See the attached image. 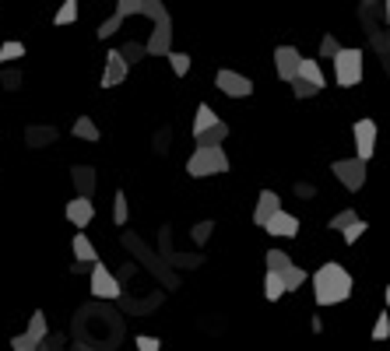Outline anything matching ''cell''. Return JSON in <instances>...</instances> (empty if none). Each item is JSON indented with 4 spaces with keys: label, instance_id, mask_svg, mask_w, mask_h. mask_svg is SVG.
Masks as SVG:
<instances>
[{
    "label": "cell",
    "instance_id": "obj_24",
    "mask_svg": "<svg viewBox=\"0 0 390 351\" xmlns=\"http://www.w3.org/2000/svg\"><path fill=\"white\" fill-rule=\"evenodd\" d=\"M264 260H268V270H271V274H282V270H289V267H292V257H289V253H282V250H271Z\"/></svg>",
    "mask_w": 390,
    "mask_h": 351
},
{
    "label": "cell",
    "instance_id": "obj_4",
    "mask_svg": "<svg viewBox=\"0 0 390 351\" xmlns=\"http://www.w3.org/2000/svg\"><path fill=\"white\" fill-rule=\"evenodd\" d=\"M334 74L341 88L359 85L362 81V50H341V57L334 60Z\"/></svg>",
    "mask_w": 390,
    "mask_h": 351
},
{
    "label": "cell",
    "instance_id": "obj_5",
    "mask_svg": "<svg viewBox=\"0 0 390 351\" xmlns=\"http://www.w3.org/2000/svg\"><path fill=\"white\" fill-rule=\"evenodd\" d=\"M331 173L338 176V183L345 186V190H362L366 186V162L362 159H338L334 166H331Z\"/></svg>",
    "mask_w": 390,
    "mask_h": 351
},
{
    "label": "cell",
    "instance_id": "obj_12",
    "mask_svg": "<svg viewBox=\"0 0 390 351\" xmlns=\"http://www.w3.org/2000/svg\"><path fill=\"white\" fill-rule=\"evenodd\" d=\"M67 218H71V225H74V229H85V225H92V218H96V207H92V200H88V197H74V200L67 204Z\"/></svg>",
    "mask_w": 390,
    "mask_h": 351
},
{
    "label": "cell",
    "instance_id": "obj_21",
    "mask_svg": "<svg viewBox=\"0 0 390 351\" xmlns=\"http://www.w3.org/2000/svg\"><path fill=\"white\" fill-rule=\"evenodd\" d=\"M25 334H28L35 345L46 341V313H42V309H35V313L28 316V330H25Z\"/></svg>",
    "mask_w": 390,
    "mask_h": 351
},
{
    "label": "cell",
    "instance_id": "obj_2",
    "mask_svg": "<svg viewBox=\"0 0 390 351\" xmlns=\"http://www.w3.org/2000/svg\"><path fill=\"white\" fill-rule=\"evenodd\" d=\"M313 295H316V306H338V302H345L352 295V274L341 263H323L313 274Z\"/></svg>",
    "mask_w": 390,
    "mask_h": 351
},
{
    "label": "cell",
    "instance_id": "obj_35",
    "mask_svg": "<svg viewBox=\"0 0 390 351\" xmlns=\"http://www.w3.org/2000/svg\"><path fill=\"white\" fill-rule=\"evenodd\" d=\"M390 338V316L384 313L380 320H377V327H373V341H387Z\"/></svg>",
    "mask_w": 390,
    "mask_h": 351
},
{
    "label": "cell",
    "instance_id": "obj_19",
    "mask_svg": "<svg viewBox=\"0 0 390 351\" xmlns=\"http://www.w3.org/2000/svg\"><path fill=\"white\" fill-rule=\"evenodd\" d=\"M299 81H306V85H313V88H320V91H323V71H320V64H316V60H302Z\"/></svg>",
    "mask_w": 390,
    "mask_h": 351
},
{
    "label": "cell",
    "instance_id": "obj_3",
    "mask_svg": "<svg viewBox=\"0 0 390 351\" xmlns=\"http://www.w3.org/2000/svg\"><path fill=\"white\" fill-rule=\"evenodd\" d=\"M222 173H229V155L222 148H197L187 159V176H194V179H207V176Z\"/></svg>",
    "mask_w": 390,
    "mask_h": 351
},
{
    "label": "cell",
    "instance_id": "obj_40",
    "mask_svg": "<svg viewBox=\"0 0 390 351\" xmlns=\"http://www.w3.org/2000/svg\"><path fill=\"white\" fill-rule=\"evenodd\" d=\"M295 193H299V197H313L316 190H313L309 183H295Z\"/></svg>",
    "mask_w": 390,
    "mask_h": 351
},
{
    "label": "cell",
    "instance_id": "obj_27",
    "mask_svg": "<svg viewBox=\"0 0 390 351\" xmlns=\"http://www.w3.org/2000/svg\"><path fill=\"white\" fill-rule=\"evenodd\" d=\"M166 60L173 64V74H176V78H187V71H190V57H187V53H176V50H173Z\"/></svg>",
    "mask_w": 390,
    "mask_h": 351
},
{
    "label": "cell",
    "instance_id": "obj_15",
    "mask_svg": "<svg viewBox=\"0 0 390 351\" xmlns=\"http://www.w3.org/2000/svg\"><path fill=\"white\" fill-rule=\"evenodd\" d=\"M57 141V127H28L25 130V144L28 148H46Z\"/></svg>",
    "mask_w": 390,
    "mask_h": 351
},
{
    "label": "cell",
    "instance_id": "obj_25",
    "mask_svg": "<svg viewBox=\"0 0 390 351\" xmlns=\"http://www.w3.org/2000/svg\"><path fill=\"white\" fill-rule=\"evenodd\" d=\"M359 221H362V218H355V211H338V214L331 218V229H334V232H348V229L359 225Z\"/></svg>",
    "mask_w": 390,
    "mask_h": 351
},
{
    "label": "cell",
    "instance_id": "obj_20",
    "mask_svg": "<svg viewBox=\"0 0 390 351\" xmlns=\"http://www.w3.org/2000/svg\"><path fill=\"white\" fill-rule=\"evenodd\" d=\"M285 292H289V288H285L282 274H271V270H268V277H264V299H268V302H278Z\"/></svg>",
    "mask_w": 390,
    "mask_h": 351
},
{
    "label": "cell",
    "instance_id": "obj_1",
    "mask_svg": "<svg viewBox=\"0 0 390 351\" xmlns=\"http://www.w3.org/2000/svg\"><path fill=\"white\" fill-rule=\"evenodd\" d=\"M116 14L120 18H127V14H148L155 21V35L148 39V57H169L173 53V21H169V11L159 0H120L116 4Z\"/></svg>",
    "mask_w": 390,
    "mask_h": 351
},
{
    "label": "cell",
    "instance_id": "obj_38",
    "mask_svg": "<svg viewBox=\"0 0 390 351\" xmlns=\"http://www.w3.org/2000/svg\"><path fill=\"white\" fill-rule=\"evenodd\" d=\"M366 229H369L366 221H359V225H352V229L345 232V243H348V246H355V239H362V232H366Z\"/></svg>",
    "mask_w": 390,
    "mask_h": 351
},
{
    "label": "cell",
    "instance_id": "obj_33",
    "mask_svg": "<svg viewBox=\"0 0 390 351\" xmlns=\"http://www.w3.org/2000/svg\"><path fill=\"white\" fill-rule=\"evenodd\" d=\"M0 85L7 88V91H18V85H21V71H14V67H7V71L0 74Z\"/></svg>",
    "mask_w": 390,
    "mask_h": 351
},
{
    "label": "cell",
    "instance_id": "obj_23",
    "mask_svg": "<svg viewBox=\"0 0 390 351\" xmlns=\"http://www.w3.org/2000/svg\"><path fill=\"white\" fill-rule=\"evenodd\" d=\"M74 137H81V141H98V127H96V120H88V116L74 120Z\"/></svg>",
    "mask_w": 390,
    "mask_h": 351
},
{
    "label": "cell",
    "instance_id": "obj_14",
    "mask_svg": "<svg viewBox=\"0 0 390 351\" xmlns=\"http://www.w3.org/2000/svg\"><path fill=\"white\" fill-rule=\"evenodd\" d=\"M71 179H74V186H78V197H88V200H92L96 169H92V166H74V169H71Z\"/></svg>",
    "mask_w": 390,
    "mask_h": 351
},
{
    "label": "cell",
    "instance_id": "obj_30",
    "mask_svg": "<svg viewBox=\"0 0 390 351\" xmlns=\"http://www.w3.org/2000/svg\"><path fill=\"white\" fill-rule=\"evenodd\" d=\"M320 57H331V60H338V57H341V46H338V39H334V35H323V39H320Z\"/></svg>",
    "mask_w": 390,
    "mask_h": 351
},
{
    "label": "cell",
    "instance_id": "obj_6",
    "mask_svg": "<svg viewBox=\"0 0 390 351\" xmlns=\"http://www.w3.org/2000/svg\"><path fill=\"white\" fill-rule=\"evenodd\" d=\"M302 60H306V57H299L295 46H278V50H275V71H278V78H282V81H299Z\"/></svg>",
    "mask_w": 390,
    "mask_h": 351
},
{
    "label": "cell",
    "instance_id": "obj_34",
    "mask_svg": "<svg viewBox=\"0 0 390 351\" xmlns=\"http://www.w3.org/2000/svg\"><path fill=\"white\" fill-rule=\"evenodd\" d=\"M120 25H123V18H120V14L105 18V21H102V28H98V39H109V35H113V32H116Z\"/></svg>",
    "mask_w": 390,
    "mask_h": 351
},
{
    "label": "cell",
    "instance_id": "obj_41",
    "mask_svg": "<svg viewBox=\"0 0 390 351\" xmlns=\"http://www.w3.org/2000/svg\"><path fill=\"white\" fill-rule=\"evenodd\" d=\"M384 7H387V21H390V0H387V4H384Z\"/></svg>",
    "mask_w": 390,
    "mask_h": 351
},
{
    "label": "cell",
    "instance_id": "obj_26",
    "mask_svg": "<svg viewBox=\"0 0 390 351\" xmlns=\"http://www.w3.org/2000/svg\"><path fill=\"white\" fill-rule=\"evenodd\" d=\"M25 57V42H4L0 46V64H11V60H21Z\"/></svg>",
    "mask_w": 390,
    "mask_h": 351
},
{
    "label": "cell",
    "instance_id": "obj_39",
    "mask_svg": "<svg viewBox=\"0 0 390 351\" xmlns=\"http://www.w3.org/2000/svg\"><path fill=\"white\" fill-rule=\"evenodd\" d=\"M211 221H200V225H194V243H207V236H211Z\"/></svg>",
    "mask_w": 390,
    "mask_h": 351
},
{
    "label": "cell",
    "instance_id": "obj_17",
    "mask_svg": "<svg viewBox=\"0 0 390 351\" xmlns=\"http://www.w3.org/2000/svg\"><path fill=\"white\" fill-rule=\"evenodd\" d=\"M74 257H78V263H88V267H96V263H98L96 246L88 243V236H85V232H74Z\"/></svg>",
    "mask_w": 390,
    "mask_h": 351
},
{
    "label": "cell",
    "instance_id": "obj_9",
    "mask_svg": "<svg viewBox=\"0 0 390 351\" xmlns=\"http://www.w3.org/2000/svg\"><path fill=\"white\" fill-rule=\"evenodd\" d=\"M218 91H225L229 98H246V95H253V81L250 78H243V74H236V71H218Z\"/></svg>",
    "mask_w": 390,
    "mask_h": 351
},
{
    "label": "cell",
    "instance_id": "obj_13",
    "mask_svg": "<svg viewBox=\"0 0 390 351\" xmlns=\"http://www.w3.org/2000/svg\"><path fill=\"white\" fill-rule=\"evenodd\" d=\"M268 232H271V236H282V239H292V236H299V218L289 214V211H278V214L268 221Z\"/></svg>",
    "mask_w": 390,
    "mask_h": 351
},
{
    "label": "cell",
    "instance_id": "obj_29",
    "mask_svg": "<svg viewBox=\"0 0 390 351\" xmlns=\"http://www.w3.org/2000/svg\"><path fill=\"white\" fill-rule=\"evenodd\" d=\"M53 21H57V25H71V21H78V4H74V0L60 4V11H57Z\"/></svg>",
    "mask_w": 390,
    "mask_h": 351
},
{
    "label": "cell",
    "instance_id": "obj_43",
    "mask_svg": "<svg viewBox=\"0 0 390 351\" xmlns=\"http://www.w3.org/2000/svg\"><path fill=\"white\" fill-rule=\"evenodd\" d=\"M39 351H46V345H42V348H39Z\"/></svg>",
    "mask_w": 390,
    "mask_h": 351
},
{
    "label": "cell",
    "instance_id": "obj_36",
    "mask_svg": "<svg viewBox=\"0 0 390 351\" xmlns=\"http://www.w3.org/2000/svg\"><path fill=\"white\" fill-rule=\"evenodd\" d=\"M134 345H137V351H162L159 338H148V334H141V338H137Z\"/></svg>",
    "mask_w": 390,
    "mask_h": 351
},
{
    "label": "cell",
    "instance_id": "obj_22",
    "mask_svg": "<svg viewBox=\"0 0 390 351\" xmlns=\"http://www.w3.org/2000/svg\"><path fill=\"white\" fill-rule=\"evenodd\" d=\"M282 281H285V288H289V292H299V288L306 284V270H302L299 263H292L289 270H282Z\"/></svg>",
    "mask_w": 390,
    "mask_h": 351
},
{
    "label": "cell",
    "instance_id": "obj_8",
    "mask_svg": "<svg viewBox=\"0 0 390 351\" xmlns=\"http://www.w3.org/2000/svg\"><path fill=\"white\" fill-rule=\"evenodd\" d=\"M352 134H355V148H359V155H355V159L369 162V159H373V151H377V123H373V120H355Z\"/></svg>",
    "mask_w": 390,
    "mask_h": 351
},
{
    "label": "cell",
    "instance_id": "obj_28",
    "mask_svg": "<svg viewBox=\"0 0 390 351\" xmlns=\"http://www.w3.org/2000/svg\"><path fill=\"white\" fill-rule=\"evenodd\" d=\"M113 221L127 225V193L123 190H116V197H113Z\"/></svg>",
    "mask_w": 390,
    "mask_h": 351
},
{
    "label": "cell",
    "instance_id": "obj_16",
    "mask_svg": "<svg viewBox=\"0 0 390 351\" xmlns=\"http://www.w3.org/2000/svg\"><path fill=\"white\" fill-rule=\"evenodd\" d=\"M222 120H218V113L211 109V105H197V120H194V137H204L207 130H214Z\"/></svg>",
    "mask_w": 390,
    "mask_h": 351
},
{
    "label": "cell",
    "instance_id": "obj_18",
    "mask_svg": "<svg viewBox=\"0 0 390 351\" xmlns=\"http://www.w3.org/2000/svg\"><path fill=\"white\" fill-rule=\"evenodd\" d=\"M225 137H229V123L222 120V123H218L214 130H207L204 137H194V144H197V148H222V141H225Z\"/></svg>",
    "mask_w": 390,
    "mask_h": 351
},
{
    "label": "cell",
    "instance_id": "obj_7",
    "mask_svg": "<svg viewBox=\"0 0 390 351\" xmlns=\"http://www.w3.org/2000/svg\"><path fill=\"white\" fill-rule=\"evenodd\" d=\"M88 277H92V295H96V299H120V292H123V288H120V277L109 274L105 263H96Z\"/></svg>",
    "mask_w": 390,
    "mask_h": 351
},
{
    "label": "cell",
    "instance_id": "obj_10",
    "mask_svg": "<svg viewBox=\"0 0 390 351\" xmlns=\"http://www.w3.org/2000/svg\"><path fill=\"white\" fill-rule=\"evenodd\" d=\"M127 71H130V64L123 60V53L120 50H109V57H105V71H102V88H116L127 81Z\"/></svg>",
    "mask_w": 390,
    "mask_h": 351
},
{
    "label": "cell",
    "instance_id": "obj_31",
    "mask_svg": "<svg viewBox=\"0 0 390 351\" xmlns=\"http://www.w3.org/2000/svg\"><path fill=\"white\" fill-rule=\"evenodd\" d=\"M120 53H123V60L127 64H137L144 53H148V46H137V42H127V46H120Z\"/></svg>",
    "mask_w": 390,
    "mask_h": 351
},
{
    "label": "cell",
    "instance_id": "obj_37",
    "mask_svg": "<svg viewBox=\"0 0 390 351\" xmlns=\"http://www.w3.org/2000/svg\"><path fill=\"white\" fill-rule=\"evenodd\" d=\"M292 91H295V98H313L320 88H313V85H306V81H292Z\"/></svg>",
    "mask_w": 390,
    "mask_h": 351
},
{
    "label": "cell",
    "instance_id": "obj_32",
    "mask_svg": "<svg viewBox=\"0 0 390 351\" xmlns=\"http://www.w3.org/2000/svg\"><path fill=\"white\" fill-rule=\"evenodd\" d=\"M39 348H42V345H35L28 334H14V338H11V351H39Z\"/></svg>",
    "mask_w": 390,
    "mask_h": 351
},
{
    "label": "cell",
    "instance_id": "obj_11",
    "mask_svg": "<svg viewBox=\"0 0 390 351\" xmlns=\"http://www.w3.org/2000/svg\"><path fill=\"white\" fill-rule=\"evenodd\" d=\"M278 211H282V197H278L275 190H260V197H257V207H253V221L268 229V221H271Z\"/></svg>",
    "mask_w": 390,
    "mask_h": 351
},
{
    "label": "cell",
    "instance_id": "obj_42",
    "mask_svg": "<svg viewBox=\"0 0 390 351\" xmlns=\"http://www.w3.org/2000/svg\"><path fill=\"white\" fill-rule=\"evenodd\" d=\"M387 306H390V288H387Z\"/></svg>",
    "mask_w": 390,
    "mask_h": 351
}]
</instances>
